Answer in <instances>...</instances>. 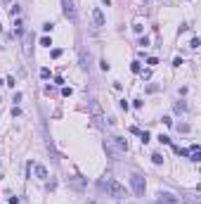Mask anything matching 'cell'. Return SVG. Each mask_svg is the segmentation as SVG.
Returning <instances> with one entry per match:
<instances>
[{
	"label": "cell",
	"mask_w": 201,
	"mask_h": 204,
	"mask_svg": "<svg viewBox=\"0 0 201 204\" xmlns=\"http://www.w3.org/2000/svg\"><path fill=\"white\" fill-rule=\"evenodd\" d=\"M104 150H107V154H109L111 159H119L121 154L128 152V140L126 138H119V135H111V138L104 140Z\"/></svg>",
	"instance_id": "6da1fadb"
},
{
	"label": "cell",
	"mask_w": 201,
	"mask_h": 204,
	"mask_svg": "<svg viewBox=\"0 0 201 204\" xmlns=\"http://www.w3.org/2000/svg\"><path fill=\"white\" fill-rule=\"evenodd\" d=\"M33 171H36V176L40 178V180H45V178H47V169L43 166V164H36V166H33Z\"/></svg>",
	"instance_id": "9c48e42d"
},
{
	"label": "cell",
	"mask_w": 201,
	"mask_h": 204,
	"mask_svg": "<svg viewBox=\"0 0 201 204\" xmlns=\"http://www.w3.org/2000/svg\"><path fill=\"white\" fill-rule=\"evenodd\" d=\"M140 138H142V142H149V133H147V131H142V133H140Z\"/></svg>",
	"instance_id": "44dd1931"
},
{
	"label": "cell",
	"mask_w": 201,
	"mask_h": 204,
	"mask_svg": "<svg viewBox=\"0 0 201 204\" xmlns=\"http://www.w3.org/2000/svg\"><path fill=\"white\" fill-rule=\"evenodd\" d=\"M0 100H2V98H0Z\"/></svg>",
	"instance_id": "4316f807"
},
{
	"label": "cell",
	"mask_w": 201,
	"mask_h": 204,
	"mask_svg": "<svg viewBox=\"0 0 201 204\" xmlns=\"http://www.w3.org/2000/svg\"><path fill=\"white\" fill-rule=\"evenodd\" d=\"M62 12H64V17L76 24L78 21V12H76V5H73V0H62Z\"/></svg>",
	"instance_id": "3957f363"
},
{
	"label": "cell",
	"mask_w": 201,
	"mask_h": 204,
	"mask_svg": "<svg viewBox=\"0 0 201 204\" xmlns=\"http://www.w3.org/2000/svg\"><path fill=\"white\" fill-rule=\"evenodd\" d=\"M0 31H2V26H0Z\"/></svg>",
	"instance_id": "d4e9b609"
},
{
	"label": "cell",
	"mask_w": 201,
	"mask_h": 204,
	"mask_svg": "<svg viewBox=\"0 0 201 204\" xmlns=\"http://www.w3.org/2000/svg\"><path fill=\"white\" fill-rule=\"evenodd\" d=\"M92 19H95V24H97V26H104V24H107V21H104V14H102L100 7L92 10Z\"/></svg>",
	"instance_id": "52a82bcc"
},
{
	"label": "cell",
	"mask_w": 201,
	"mask_h": 204,
	"mask_svg": "<svg viewBox=\"0 0 201 204\" xmlns=\"http://www.w3.org/2000/svg\"><path fill=\"white\" fill-rule=\"evenodd\" d=\"M189 48H192V50H199V38H196V36L192 38V43H189Z\"/></svg>",
	"instance_id": "5bb4252c"
},
{
	"label": "cell",
	"mask_w": 201,
	"mask_h": 204,
	"mask_svg": "<svg viewBox=\"0 0 201 204\" xmlns=\"http://www.w3.org/2000/svg\"><path fill=\"white\" fill-rule=\"evenodd\" d=\"M50 55H52V57H55V60H57V57H62V50H59V48H55V50H52V52H50Z\"/></svg>",
	"instance_id": "ffe728a7"
},
{
	"label": "cell",
	"mask_w": 201,
	"mask_h": 204,
	"mask_svg": "<svg viewBox=\"0 0 201 204\" xmlns=\"http://www.w3.org/2000/svg\"><path fill=\"white\" fill-rule=\"evenodd\" d=\"M90 114L95 116V121L97 124H104V114H102V107H100V102H95V100H90Z\"/></svg>",
	"instance_id": "8992f818"
},
{
	"label": "cell",
	"mask_w": 201,
	"mask_h": 204,
	"mask_svg": "<svg viewBox=\"0 0 201 204\" xmlns=\"http://www.w3.org/2000/svg\"><path fill=\"white\" fill-rule=\"evenodd\" d=\"M130 185H133V190H135V195H144L147 183H144V178L140 176V173H133V176H130Z\"/></svg>",
	"instance_id": "5b68a950"
},
{
	"label": "cell",
	"mask_w": 201,
	"mask_h": 204,
	"mask_svg": "<svg viewBox=\"0 0 201 204\" xmlns=\"http://www.w3.org/2000/svg\"><path fill=\"white\" fill-rule=\"evenodd\" d=\"M97 187L100 190H104L109 197H114V199H126L128 197V192H126V187L121 185L119 180H114V178H107V180H97Z\"/></svg>",
	"instance_id": "7a4b0ae2"
},
{
	"label": "cell",
	"mask_w": 201,
	"mask_h": 204,
	"mask_svg": "<svg viewBox=\"0 0 201 204\" xmlns=\"http://www.w3.org/2000/svg\"><path fill=\"white\" fill-rule=\"evenodd\" d=\"M177 131H180V133H189V126H187V124H180V126H177Z\"/></svg>",
	"instance_id": "d6986e66"
},
{
	"label": "cell",
	"mask_w": 201,
	"mask_h": 204,
	"mask_svg": "<svg viewBox=\"0 0 201 204\" xmlns=\"http://www.w3.org/2000/svg\"><path fill=\"white\" fill-rule=\"evenodd\" d=\"M147 64H149V67H154V64H159V60H156V57H149V60H147Z\"/></svg>",
	"instance_id": "603a6c76"
},
{
	"label": "cell",
	"mask_w": 201,
	"mask_h": 204,
	"mask_svg": "<svg viewBox=\"0 0 201 204\" xmlns=\"http://www.w3.org/2000/svg\"><path fill=\"white\" fill-rule=\"evenodd\" d=\"M189 157H192V161H201V147H199V145H192Z\"/></svg>",
	"instance_id": "30bf717a"
},
{
	"label": "cell",
	"mask_w": 201,
	"mask_h": 204,
	"mask_svg": "<svg viewBox=\"0 0 201 204\" xmlns=\"http://www.w3.org/2000/svg\"><path fill=\"white\" fill-rule=\"evenodd\" d=\"M187 112V105L185 102H175V114H185Z\"/></svg>",
	"instance_id": "7c38bea8"
},
{
	"label": "cell",
	"mask_w": 201,
	"mask_h": 204,
	"mask_svg": "<svg viewBox=\"0 0 201 204\" xmlns=\"http://www.w3.org/2000/svg\"><path fill=\"white\" fill-rule=\"evenodd\" d=\"M159 142H161V145H170V138H168V135H159Z\"/></svg>",
	"instance_id": "2e32d148"
},
{
	"label": "cell",
	"mask_w": 201,
	"mask_h": 204,
	"mask_svg": "<svg viewBox=\"0 0 201 204\" xmlns=\"http://www.w3.org/2000/svg\"><path fill=\"white\" fill-rule=\"evenodd\" d=\"M130 69L135 71V74H140V71H142V67H140V62H133V64H130Z\"/></svg>",
	"instance_id": "ac0fdd59"
},
{
	"label": "cell",
	"mask_w": 201,
	"mask_h": 204,
	"mask_svg": "<svg viewBox=\"0 0 201 204\" xmlns=\"http://www.w3.org/2000/svg\"><path fill=\"white\" fill-rule=\"evenodd\" d=\"M5 2H7V0H5Z\"/></svg>",
	"instance_id": "484cf974"
},
{
	"label": "cell",
	"mask_w": 201,
	"mask_h": 204,
	"mask_svg": "<svg viewBox=\"0 0 201 204\" xmlns=\"http://www.w3.org/2000/svg\"><path fill=\"white\" fill-rule=\"evenodd\" d=\"M9 14H14V17L19 14V7H17V5H12V7H9Z\"/></svg>",
	"instance_id": "7402d4cb"
},
{
	"label": "cell",
	"mask_w": 201,
	"mask_h": 204,
	"mask_svg": "<svg viewBox=\"0 0 201 204\" xmlns=\"http://www.w3.org/2000/svg\"><path fill=\"white\" fill-rule=\"evenodd\" d=\"M40 45H45V48H50V45H52V40H50L47 36H43V38H40Z\"/></svg>",
	"instance_id": "e0dca14e"
},
{
	"label": "cell",
	"mask_w": 201,
	"mask_h": 204,
	"mask_svg": "<svg viewBox=\"0 0 201 204\" xmlns=\"http://www.w3.org/2000/svg\"><path fill=\"white\" fill-rule=\"evenodd\" d=\"M102 2H104V5H107V7H109V5H111V0H102Z\"/></svg>",
	"instance_id": "cb8c5ba5"
},
{
	"label": "cell",
	"mask_w": 201,
	"mask_h": 204,
	"mask_svg": "<svg viewBox=\"0 0 201 204\" xmlns=\"http://www.w3.org/2000/svg\"><path fill=\"white\" fill-rule=\"evenodd\" d=\"M40 79H50V69H47V67L40 69Z\"/></svg>",
	"instance_id": "9a60e30c"
},
{
	"label": "cell",
	"mask_w": 201,
	"mask_h": 204,
	"mask_svg": "<svg viewBox=\"0 0 201 204\" xmlns=\"http://www.w3.org/2000/svg\"><path fill=\"white\" fill-rule=\"evenodd\" d=\"M81 67H83L85 71L90 69V55H85V52H83V57H81Z\"/></svg>",
	"instance_id": "8fae6325"
},
{
	"label": "cell",
	"mask_w": 201,
	"mask_h": 204,
	"mask_svg": "<svg viewBox=\"0 0 201 204\" xmlns=\"http://www.w3.org/2000/svg\"><path fill=\"white\" fill-rule=\"evenodd\" d=\"M152 161H154V164H163V157H161L159 152H154V154H152Z\"/></svg>",
	"instance_id": "4fadbf2b"
},
{
	"label": "cell",
	"mask_w": 201,
	"mask_h": 204,
	"mask_svg": "<svg viewBox=\"0 0 201 204\" xmlns=\"http://www.w3.org/2000/svg\"><path fill=\"white\" fill-rule=\"evenodd\" d=\"M69 185H71L73 190H83V187H85V180H83L81 176H76V178H69Z\"/></svg>",
	"instance_id": "ba28073f"
},
{
	"label": "cell",
	"mask_w": 201,
	"mask_h": 204,
	"mask_svg": "<svg viewBox=\"0 0 201 204\" xmlns=\"http://www.w3.org/2000/svg\"><path fill=\"white\" fill-rule=\"evenodd\" d=\"M152 204H180V199H177L173 192H156Z\"/></svg>",
	"instance_id": "277c9868"
}]
</instances>
